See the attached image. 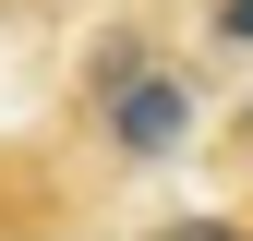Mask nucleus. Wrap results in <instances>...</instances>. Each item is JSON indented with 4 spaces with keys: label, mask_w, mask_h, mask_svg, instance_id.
Wrapping results in <instances>:
<instances>
[{
    "label": "nucleus",
    "mask_w": 253,
    "mask_h": 241,
    "mask_svg": "<svg viewBox=\"0 0 253 241\" xmlns=\"http://www.w3.org/2000/svg\"><path fill=\"white\" fill-rule=\"evenodd\" d=\"M84 84H97V120H109V145H121V157H169V145L193 133V84H181V73H157L133 37H109Z\"/></svg>",
    "instance_id": "1"
},
{
    "label": "nucleus",
    "mask_w": 253,
    "mask_h": 241,
    "mask_svg": "<svg viewBox=\"0 0 253 241\" xmlns=\"http://www.w3.org/2000/svg\"><path fill=\"white\" fill-rule=\"evenodd\" d=\"M217 37H229V48H253V0H217Z\"/></svg>",
    "instance_id": "2"
},
{
    "label": "nucleus",
    "mask_w": 253,
    "mask_h": 241,
    "mask_svg": "<svg viewBox=\"0 0 253 241\" xmlns=\"http://www.w3.org/2000/svg\"><path fill=\"white\" fill-rule=\"evenodd\" d=\"M169 241H241V229H205V217H193V229H169Z\"/></svg>",
    "instance_id": "3"
},
{
    "label": "nucleus",
    "mask_w": 253,
    "mask_h": 241,
    "mask_svg": "<svg viewBox=\"0 0 253 241\" xmlns=\"http://www.w3.org/2000/svg\"><path fill=\"white\" fill-rule=\"evenodd\" d=\"M241 133H253V109H241Z\"/></svg>",
    "instance_id": "4"
}]
</instances>
